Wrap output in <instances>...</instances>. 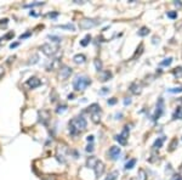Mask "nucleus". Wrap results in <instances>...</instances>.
<instances>
[{
    "mask_svg": "<svg viewBox=\"0 0 182 180\" xmlns=\"http://www.w3.org/2000/svg\"><path fill=\"white\" fill-rule=\"evenodd\" d=\"M88 127V123H86V119L81 116H78L75 118H73L68 124V130L69 134L72 136H77V135L81 134Z\"/></svg>",
    "mask_w": 182,
    "mask_h": 180,
    "instance_id": "1",
    "label": "nucleus"
},
{
    "mask_svg": "<svg viewBox=\"0 0 182 180\" xmlns=\"http://www.w3.org/2000/svg\"><path fill=\"white\" fill-rule=\"evenodd\" d=\"M91 84V79L86 76H78L73 80V88L78 91L85 90Z\"/></svg>",
    "mask_w": 182,
    "mask_h": 180,
    "instance_id": "2",
    "label": "nucleus"
},
{
    "mask_svg": "<svg viewBox=\"0 0 182 180\" xmlns=\"http://www.w3.org/2000/svg\"><path fill=\"white\" fill-rule=\"evenodd\" d=\"M40 50L46 56H55L60 52V45L54 44V43H46L40 46Z\"/></svg>",
    "mask_w": 182,
    "mask_h": 180,
    "instance_id": "3",
    "label": "nucleus"
},
{
    "mask_svg": "<svg viewBox=\"0 0 182 180\" xmlns=\"http://www.w3.org/2000/svg\"><path fill=\"white\" fill-rule=\"evenodd\" d=\"M129 133H130V128H129V125H125L124 128H123V132L120 133L119 135H117L115 136V140L120 144V145H126V142H127V138H129Z\"/></svg>",
    "mask_w": 182,
    "mask_h": 180,
    "instance_id": "4",
    "label": "nucleus"
},
{
    "mask_svg": "<svg viewBox=\"0 0 182 180\" xmlns=\"http://www.w3.org/2000/svg\"><path fill=\"white\" fill-rule=\"evenodd\" d=\"M97 24H98V21H96V20L85 18V20H81L79 22V27L81 29H89V28H92V27H95Z\"/></svg>",
    "mask_w": 182,
    "mask_h": 180,
    "instance_id": "5",
    "label": "nucleus"
},
{
    "mask_svg": "<svg viewBox=\"0 0 182 180\" xmlns=\"http://www.w3.org/2000/svg\"><path fill=\"white\" fill-rule=\"evenodd\" d=\"M72 68L68 67V66H63V67L60 68V73H58V78L61 79V80H66V79H68L70 77V74H72Z\"/></svg>",
    "mask_w": 182,
    "mask_h": 180,
    "instance_id": "6",
    "label": "nucleus"
},
{
    "mask_svg": "<svg viewBox=\"0 0 182 180\" xmlns=\"http://www.w3.org/2000/svg\"><path fill=\"white\" fill-rule=\"evenodd\" d=\"M26 85L29 89H35V88H38V87L41 85V80L39 78H36V77H32V78H29L26 82Z\"/></svg>",
    "mask_w": 182,
    "mask_h": 180,
    "instance_id": "7",
    "label": "nucleus"
},
{
    "mask_svg": "<svg viewBox=\"0 0 182 180\" xmlns=\"http://www.w3.org/2000/svg\"><path fill=\"white\" fill-rule=\"evenodd\" d=\"M163 112H164V99L159 98L158 102H157V110H156V113H154V119H158L163 114Z\"/></svg>",
    "mask_w": 182,
    "mask_h": 180,
    "instance_id": "8",
    "label": "nucleus"
},
{
    "mask_svg": "<svg viewBox=\"0 0 182 180\" xmlns=\"http://www.w3.org/2000/svg\"><path fill=\"white\" fill-rule=\"evenodd\" d=\"M61 68V60L60 58H54L51 60V62L46 66V69L50 72V71H56V69H60Z\"/></svg>",
    "mask_w": 182,
    "mask_h": 180,
    "instance_id": "9",
    "label": "nucleus"
},
{
    "mask_svg": "<svg viewBox=\"0 0 182 180\" xmlns=\"http://www.w3.org/2000/svg\"><path fill=\"white\" fill-rule=\"evenodd\" d=\"M130 91H131L134 95H138V94H141V91H142V85H141V83H138V82H134V83L130 85Z\"/></svg>",
    "mask_w": 182,
    "mask_h": 180,
    "instance_id": "10",
    "label": "nucleus"
},
{
    "mask_svg": "<svg viewBox=\"0 0 182 180\" xmlns=\"http://www.w3.org/2000/svg\"><path fill=\"white\" fill-rule=\"evenodd\" d=\"M93 170H95V175H96V178H100V177L103 174V172H104V164H103L101 161H98L97 164H96V167L93 168Z\"/></svg>",
    "mask_w": 182,
    "mask_h": 180,
    "instance_id": "11",
    "label": "nucleus"
},
{
    "mask_svg": "<svg viewBox=\"0 0 182 180\" xmlns=\"http://www.w3.org/2000/svg\"><path fill=\"white\" fill-rule=\"evenodd\" d=\"M49 119H50V113H49V111H46V110L39 111V122H41L43 124H46Z\"/></svg>",
    "mask_w": 182,
    "mask_h": 180,
    "instance_id": "12",
    "label": "nucleus"
},
{
    "mask_svg": "<svg viewBox=\"0 0 182 180\" xmlns=\"http://www.w3.org/2000/svg\"><path fill=\"white\" fill-rule=\"evenodd\" d=\"M119 155H120V147L112 146L109 148V156H111L112 159H118Z\"/></svg>",
    "mask_w": 182,
    "mask_h": 180,
    "instance_id": "13",
    "label": "nucleus"
},
{
    "mask_svg": "<svg viewBox=\"0 0 182 180\" xmlns=\"http://www.w3.org/2000/svg\"><path fill=\"white\" fill-rule=\"evenodd\" d=\"M97 162H98L97 157H95V156H91V157H89V158H88V161H86V167H88V168L93 169L95 167H96Z\"/></svg>",
    "mask_w": 182,
    "mask_h": 180,
    "instance_id": "14",
    "label": "nucleus"
},
{
    "mask_svg": "<svg viewBox=\"0 0 182 180\" xmlns=\"http://www.w3.org/2000/svg\"><path fill=\"white\" fill-rule=\"evenodd\" d=\"M91 119L93 123H100L101 122V110L100 111H96V112L91 113Z\"/></svg>",
    "mask_w": 182,
    "mask_h": 180,
    "instance_id": "15",
    "label": "nucleus"
},
{
    "mask_svg": "<svg viewBox=\"0 0 182 180\" xmlns=\"http://www.w3.org/2000/svg\"><path fill=\"white\" fill-rule=\"evenodd\" d=\"M85 60H86V57H85V55H83V54H78V55H75V56L73 57V61L75 63H84Z\"/></svg>",
    "mask_w": 182,
    "mask_h": 180,
    "instance_id": "16",
    "label": "nucleus"
},
{
    "mask_svg": "<svg viewBox=\"0 0 182 180\" xmlns=\"http://www.w3.org/2000/svg\"><path fill=\"white\" fill-rule=\"evenodd\" d=\"M164 141H165V138H164V136H161V138H158V139H157V140L154 141V144H153V148H160V147L163 146Z\"/></svg>",
    "mask_w": 182,
    "mask_h": 180,
    "instance_id": "17",
    "label": "nucleus"
},
{
    "mask_svg": "<svg viewBox=\"0 0 182 180\" xmlns=\"http://www.w3.org/2000/svg\"><path fill=\"white\" fill-rule=\"evenodd\" d=\"M135 180H147V173L143 169H140L137 173V178Z\"/></svg>",
    "mask_w": 182,
    "mask_h": 180,
    "instance_id": "18",
    "label": "nucleus"
},
{
    "mask_svg": "<svg viewBox=\"0 0 182 180\" xmlns=\"http://www.w3.org/2000/svg\"><path fill=\"white\" fill-rule=\"evenodd\" d=\"M118 177H119V172H118V170H113V172H111V173L107 175V178L104 180H117Z\"/></svg>",
    "mask_w": 182,
    "mask_h": 180,
    "instance_id": "19",
    "label": "nucleus"
},
{
    "mask_svg": "<svg viewBox=\"0 0 182 180\" xmlns=\"http://www.w3.org/2000/svg\"><path fill=\"white\" fill-rule=\"evenodd\" d=\"M58 28H62V29H69V31H72V32H74L75 31V27H74V24H60V26H57Z\"/></svg>",
    "mask_w": 182,
    "mask_h": 180,
    "instance_id": "20",
    "label": "nucleus"
},
{
    "mask_svg": "<svg viewBox=\"0 0 182 180\" xmlns=\"http://www.w3.org/2000/svg\"><path fill=\"white\" fill-rule=\"evenodd\" d=\"M100 105L98 103H92L91 106H89V108H88V111L90 113H93V112H96V111H100Z\"/></svg>",
    "mask_w": 182,
    "mask_h": 180,
    "instance_id": "21",
    "label": "nucleus"
},
{
    "mask_svg": "<svg viewBox=\"0 0 182 180\" xmlns=\"http://www.w3.org/2000/svg\"><path fill=\"white\" fill-rule=\"evenodd\" d=\"M135 164H136V159H135V158H131V159L125 164V169H127V170H129V169H132L135 167Z\"/></svg>",
    "mask_w": 182,
    "mask_h": 180,
    "instance_id": "22",
    "label": "nucleus"
},
{
    "mask_svg": "<svg viewBox=\"0 0 182 180\" xmlns=\"http://www.w3.org/2000/svg\"><path fill=\"white\" fill-rule=\"evenodd\" d=\"M182 119V107H177L174 113V119Z\"/></svg>",
    "mask_w": 182,
    "mask_h": 180,
    "instance_id": "23",
    "label": "nucleus"
},
{
    "mask_svg": "<svg viewBox=\"0 0 182 180\" xmlns=\"http://www.w3.org/2000/svg\"><path fill=\"white\" fill-rule=\"evenodd\" d=\"M111 78H112V73L109 71H106L102 74V77H101V80L102 82H107V80H109Z\"/></svg>",
    "mask_w": 182,
    "mask_h": 180,
    "instance_id": "24",
    "label": "nucleus"
},
{
    "mask_svg": "<svg viewBox=\"0 0 182 180\" xmlns=\"http://www.w3.org/2000/svg\"><path fill=\"white\" fill-rule=\"evenodd\" d=\"M13 37H15V33H13V32H9L7 34H5L4 37H1V38H0V43H1V42H4V40H9V39H12Z\"/></svg>",
    "mask_w": 182,
    "mask_h": 180,
    "instance_id": "25",
    "label": "nucleus"
},
{
    "mask_svg": "<svg viewBox=\"0 0 182 180\" xmlns=\"http://www.w3.org/2000/svg\"><path fill=\"white\" fill-rule=\"evenodd\" d=\"M172 73H174V76H175L176 78H181L182 77V67H176L174 71H172Z\"/></svg>",
    "mask_w": 182,
    "mask_h": 180,
    "instance_id": "26",
    "label": "nucleus"
},
{
    "mask_svg": "<svg viewBox=\"0 0 182 180\" xmlns=\"http://www.w3.org/2000/svg\"><path fill=\"white\" fill-rule=\"evenodd\" d=\"M148 33H149V29H148L147 27H142L140 31H138V35L140 37H146V35H148Z\"/></svg>",
    "mask_w": 182,
    "mask_h": 180,
    "instance_id": "27",
    "label": "nucleus"
},
{
    "mask_svg": "<svg viewBox=\"0 0 182 180\" xmlns=\"http://www.w3.org/2000/svg\"><path fill=\"white\" fill-rule=\"evenodd\" d=\"M67 108H68V107H67V105H65V103H63V105H60V106L57 107L56 112L58 113V114H61V113L66 112V111H67Z\"/></svg>",
    "mask_w": 182,
    "mask_h": 180,
    "instance_id": "28",
    "label": "nucleus"
},
{
    "mask_svg": "<svg viewBox=\"0 0 182 180\" xmlns=\"http://www.w3.org/2000/svg\"><path fill=\"white\" fill-rule=\"evenodd\" d=\"M90 40H91V35L88 34V35H86V37H85V38L80 42V45H81V46H86V45L90 43Z\"/></svg>",
    "mask_w": 182,
    "mask_h": 180,
    "instance_id": "29",
    "label": "nucleus"
},
{
    "mask_svg": "<svg viewBox=\"0 0 182 180\" xmlns=\"http://www.w3.org/2000/svg\"><path fill=\"white\" fill-rule=\"evenodd\" d=\"M93 63H95V67L97 71H102V62H101V60H98V58H96L95 61H93Z\"/></svg>",
    "mask_w": 182,
    "mask_h": 180,
    "instance_id": "30",
    "label": "nucleus"
},
{
    "mask_svg": "<svg viewBox=\"0 0 182 180\" xmlns=\"http://www.w3.org/2000/svg\"><path fill=\"white\" fill-rule=\"evenodd\" d=\"M169 92L171 94H179V92H182V87H176V88H170L168 89Z\"/></svg>",
    "mask_w": 182,
    "mask_h": 180,
    "instance_id": "31",
    "label": "nucleus"
},
{
    "mask_svg": "<svg viewBox=\"0 0 182 180\" xmlns=\"http://www.w3.org/2000/svg\"><path fill=\"white\" fill-rule=\"evenodd\" d=\"M177 144H179V141H177V139H172V141H171L170 146H169V151H174L176 147H177Z\"/></svg>",
    "mask_w": 182,
    "mask_h": 180,
    "instance_id": "32",
    "label": "nucleus"
},
{
    "mask_svg": "<svg viewBox=\"0 0 182 180\" xmlns=\"http://www.w3.org/2000/svg\"><path fill=\"white\" fill-rule=\"evenodd\" d=\"M171 62H172V57H168V58H165L164 61L160 62V66H170Z\"/></svg>",
    "mask_w": 182,
    "mask_h": 180,
    "instance_id": "33",
    "label": "nucleus"
},
{
    "mask_svg": "<svg viewBox=\"0 0 182 180\" xmlns=\"http://www.w3.org/2000/svg\"><path fill=\"white\" fill-rule=\"evenodd\" d=\"M44 2L43 1H36V2H31V4H26L24 8H34V6H39V5H43Z\"/></svg>",
    "mask_w": 182,
    "mask_h": 180,
    "instance_id": "34",
    "label": "nucleus"
},
{
    "mask_svg": "<svg viewBox=\"0 0 182 180\" xmlns=\"http://www.w3.org/2000/svg\"><path fill=\"white\" fill-rule=\"evenodd\" d=\"M49 39H51L54 44H58V43L61 42V38H60V37H56V35H49Z\"/></svg>",
    "mask_w": 182,
    "mask_h": 180,
    "instance_id": "35",
    "label": "nucleus"
},
{
    "mask_svg": "<svg viewBox=\"0 0 182 180\" xmlns=\"http://www.w3.org/2000/svg\"><path fill=\"white\" fill-rule=\"evenodd\" d=\"M166 15H168L169 18H172V20H175V18L177 17V12L176 11H168L166 12Z\"/></svg>",
    "mask_w": 182,
    "mask_h": 180,
    "instance_id": "36",
    "label": "nucleus"
},
{
    "mask_svg": "<svg viewBox=\"0 0 182 180\" xmlns=\"http://www.w3.org/2000/svg\"><path fill=\"white\" fill-rule=\"evenodd\" d=\"M38 60H39V56L35 54V55H33V56L31 57V61H29L28 63H29V65H34V63H36V62H38Z\"/></svg>",
    "mask_w": 182,
    "mask_h": 180,
    "instance_id": "37",
    "label": "nucleus"
},
{
    "mask_svg": "<svg viewBox=\"0 0 182 180\" xmlns=\"http://www.w3.org/2000/svg\"><path fill=\"white\" fill-rule=\"evenodd\" d=\"M31 35H32V32H27V33L20 35V39L22 40V39H26V38H28V37H31Z\"/></svg>",
    "mask_w": 182,
    "mask_h": 180,
    "instance_id": "38",
    "label": "nucleus"
},
{
    "mask_svg": "<svg viewBox=\"0 0 182 180\" xmlns=\"http://www.w3.org/2000/svg\"><path fill=\"white\" fill-rule=\"evenodd\" d=\"M57 16H58V12H50V13H47V17H50V18H56Z\"/></svg>",
    "mask_w": 182,
    "mask_h": 180,
    "instance_id": "39",
    "label": "nucleus"
},
{
    "mask_svg": "<svg viewBox=\"0 0 182 180\" xmlns=\"http://www.w3.org/2000/svg\"><path fill=\"white\" fill-rule=\"evenodd\" d=\"M170 180H182V177L180 175V174H175V175L171 177Z\"/></svg>",
    "mask_w": 182,
    "mask_h": 180,
    "instance_id": "40",
    "label": "nucleus"
},
{
    "mask_svg": "<svg viewBox=\"0 0 182 180\" xmlns=\"http://www.w3.org/2000/svg\"><path fill=\"white\" fill-rule=\"evenodd\" d=\"M130 103H131V99H130V98H125V99H124V105L127 106V105H130Z\"/></svg>",
    "mask_w": 182,
    "mask_h": 180,
    "instance_id": "41",
    "label": "nucleus"
},
{
    "mask_svg": "<svg viewBox=\"0 0 182 180\" xmlns=\"http://www.w3.org/2000/svg\"><path fill=\"white\" fill-rule=\"evenodd\" d=\"M86 151H88V152H92V151H93V145H92V144L88 145V147H86Z\"/></svg>",
    "mask_w": 182,
    "mask_h": 180,
    "instance_id": "42",
    "label": "nucleus"
},
{
    "mask_svg": "<svg viewBox=\"0 0 182 180\" xmlns=\"http://www.w3.org/2000/svg\"><path fill=\"white\" fill-rule=\"evenodd\" d=\"M117 103V99H111V100H108V105H115Z\"/></svg>",
    "mask_w": 182,
    "mask_h": 180,
    "instance_id": "43",
    "label": "nucleus"
},
{
    "mask_svg": "<svg viewBox=\"0 0 182 180\" xmlns=\"http://www.w3.org/2000/svg\"><path fill=\"white\" fill-rule=\"evenodd\" d=\"M4 73H5V71H4V67L2 66H0V78L4 76Z\"/></svg>",
    "mask_w": 182,
    "mask_h": 180,
    "instance_id": "44",
    "label": "nucleus"
},
{
    "mask_svg": "<svg viewBox=\"0 0 182 180\" xmlns=\"http://www.w3.org/2000/svg\"><path fill=\"white\" fill-rule=\"evenodd\" d=\"M20 45V43H12L11 45H10V49H15L16 46H18Z\"/></svg>",
    "mask_w": 182,
    "mask_h": 180,
    "instance_id": "45",
    "label": "nucleus"
},
{
    "mask_svg": "<svg viewBox=\"0 0 182 180\" xmlns=\"http://www.w3.org/2000/svg\"><path fill=\"white\" fill-rule=\"evenodd\" d=\"M88 141H89V142H92V141H93V136H92V135H89V136H88Z\"/></svg>",
    "mask_w": 182,
    "mask_h": 180,
    "instance_id": "46",
    "label": "nucleus"
},
{
    "mask_svg": "<svg viewBox=\"0 0 182 180\" xmlns=\"http://www.w3.org/2000/svg\"><path fill=\"white\" fill-rule=\"evenodd\" d=\"M174 4H175V5L177 6V8H181V6H182V2H180V1H175Z\"/></svg>",
    "mask_w": 182,
    "mask_h": 180,
    "instance_id": "47",
    "label": "nucleus"
},
{
    "mask_svg": "<svg viewBox=\"0 0 182 180\" xmlns=\"http://www.w3.org/2000/svg\"><path fill=\"white\" fill-rule=\"evenodd\" d=\"M73 98H74V94H69V95H68L69 100H73Z\"/></svg>",
    "mask_w": 182,
    "mask_h": 180,
    "instance_id": "48",
    "label": "nucleus"
},
{
    "mask_svg": "<svg viewBox=\"0 0 182 180\" xmlns=\"http://www.w3.org/2000/svg\"><path fill=\"white\" fill-rule=\"evenodd\" d=\"M107 91H108V88H103V90L101 91V94H106Z\"/></svg>",
    "mask_w": 182,
    "mask_h": 180,
    "instance_id": "49",
    "label": "nucleus"
},
{
    "mask_svg": "<svg viewBox=\"0 0 182 180\" xmlns=\"http://www.w3.org/2000/svg\"><path fill=\"white\" fill-rule=\"evenodd\" d=\"M180 175H181V177H182V166H181V167H180Z\"/></svg>",
    "mask_w": 182,
    "mask_h": 180,
    "instance_id": "50",
    "label": "nucleus"
},
{
    "mask_svg": "<svg viewBox=\"0 0 182 180\" xmlns=\"http://www.w3.org/2000/svg\"><path fill=\"white\" fill-rule=\"evenodd\" d=\"M181 101H182V99H181Z\"/></svg>",
    "mask_w": 182,
    "mask_h": 180,
    "instance_id": "51",
    "label": "nucleus"
}]
</instances>
